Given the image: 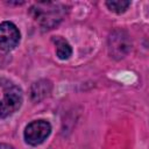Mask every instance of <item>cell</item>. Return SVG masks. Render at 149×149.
<instances>
[{
	"instance_id": "6",
	"label": "cell",
	"mask_w": 149,
	"mask_h": 149,
	"mask_svg": "<svg viewBox=\"0 0 149 149\" xmlns=\"http://www.w3.org/2000/svg\"><path fill=\"white\" fill-rule=\"evenodd\" d=\"M130 2L129 1H123V0H112V1H107L106 6L109 8V10L116 13V14H121L123 12H126V9L129 7Z\"/></svg>"
},
{
	"instance_id": "2",
	"label": "cell",
	"mask_w": 149,
	"mask_h": 149,
	"mask_svg": "<svg viewBox=\"0 0 149 149\" xmlns=\"http://www.w3.org/2000/svg\"><path fill=\"white\" fill-rule=\"evenodd\" d=\"M51 133V126L45 120H36L30 122L24 129V140L30 146L41 144Z\"/></svg>"
},
{
	"instance_id": "4",
	"label": "cell",
	"mask_w": 149,
	"mask_h": 149,
	"mask_svg": "<svg viewBox=\"0 0 149 149\" xmlns=\"http://www.w3.org/2000/svg\"><path fill=\"white\" fill-rule=\"evenodd\" d=\"M51 88H52V85L50 80L41 79L34 83L30 88V97L33 101H41L42 99H44L47 95H49V93L51 92Z\"/></svg>"
},
{
	"instance_id": "5",
	"label": "cell",
	"mask_w": 149,
	"mask_h": 149,
	"mask_svg": "<svg viewBox=\"0 0 149 149\" xmlns=\"http://www.w3.org/2000/svg\"><path fill=\"white\" fill-rule=\"evenodd\" d=\"M52 42L56 44V55L59 59H68L72 55V48L66 40L62 36L52 37Z\"/></svg>"
},
{
	"instance_id": "1",
	"label": "cell",
	"mask_w": 149,
	"mask_h": 149,
	"mask_svg": "<svg viewBox=\"0 0 149 149\" xmlns=\"http://www.w3.org/2000/svg\"><path fill=\"white\" fill-rule=\"evenodd\" d=\"M23 101L22 91L14 84H8L3 88V98L0 100V119H5L16 112Z\"/></svg>"
},
{
	"instance_id": "7",
	"label": "cell",
	"mask_w": 149,
	"mask_h": 149,
	"mask_svg": "<svg viewBox=\"0 0 149 149\" xmlns=\"http://www.w3.org/2000/svg\"><path fill=\"white\" fill-rule=\"evenodd\" d=\"M0 149H14L12 146L6 144V143H0Z\"/></svg>"
},
{
	"instance_id": "3",
	"label": "cell",
	"mask_w": 149,
	"mask_h": 149,
	"mask_svg": "<svg viewBox=\"0 0 149 149\" xmlns=\"http://www.w3.org/2000/svg\"><path fill=\"white\" fill-rule=\"evenodd\" d=\"M20 41V31L12 22L0 23V48L9 51L14 49Z\"/></svg>"
}]
</instances>
